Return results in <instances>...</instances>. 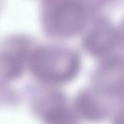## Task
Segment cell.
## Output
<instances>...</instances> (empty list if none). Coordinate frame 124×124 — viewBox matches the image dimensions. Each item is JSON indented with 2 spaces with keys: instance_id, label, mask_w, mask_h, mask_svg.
I'll use <instances>...</instances> for the list:
<instances>
[{
  "instance_id": "1",
  "label": "cell",
  "mask_w": 124,
  "mask_h": 124,
  "mask_svg": "<svg viewBox=\"0 0 124 124\" xmlns=\"http://www.w3.org/2000/svg\"><path fill=\"white\" fill-rule=\"evenodd\" d=\"M29 64L32 71L51 83H63L75 77L80 67L77 55L71 50L56 46H43L34 51Z\"/></svg>"
},
{
  "instance_id": "2",
  "label": "cell",
  "mask_w": 124,
  "mask_h": 124,
  "mask_svg": "<svg viewBox=\"0 0 124 124\" xmlns=\"http://www.w3.org/2000/svg\"><path fill=\"white\" fill-rule=\"evenodd\" d=\"M45 19L47 29L53 35L71 36L77 34L85 26L86 10L77 1H58L47 8Z\"/></svg>"
},
{
  "instance_id": "3",
  "label": "cell",
  "mask_w": 124,
  "mask_h": 124,
  "mask_svg": "<svg viewBox=\"0 0 124 124\" xmlns=\"http://www.w3.org/2000/svg\"><path fill=\"white\" fill-rule=\"evenodd\" d=\"M95 83L99 90L109 94L124 92V58L114 57L97 69Z\"/></svg>"
},
{
  "instance_id": "4",
  "label": "cell",
  "mask_w": 124,
  "mask_h": 124,
  "mask_svg": "<svg viewBox=\"0 0 124 124\" xmlns=\"http://www.w3.org/2000/svg\"><path fill=\"white\" fill-rule=\"evenodd\" d=\"M117 34L115 29L106 21L96 24L85 39L86 48L96 56H103L110 52L117 42Z\"/></svg>"
},
{
  "instance_id": "5",
  "label": "cell",
  "mask_w": 124,
  "mask_h": 124,
  "mask_svg": "<svg viewBox=\"0 0 124 124\" xmlns=\"http://www.w3.org/2000/svg\"><path fill=\"white\" fill-rule=\"evenodd\" d=\"M24 47L19 41L8 43L1 57L2 71L7 78L13 79L19 76L23 70V57Z\"/></svg>"
},
{
  "instance_id": "6",
  "label": "cell",
  "mask_w": 124,
  "mask_h": 124,
  "mask_svg": "<svg viewBox=\"0 0 124 124\" xmlns=\"http://www.w3.org/2000/svg\"><path fill=\"white\" fill-rule=\"evenodd\" d=\"M75 106L77 112L86 119L98 121L105 116L103 105L93 93L85 91L77 97Z\"/></svg>"
},
{
  "instance_id": "7",
  "label": "cell",
  "mask_w": 124,
  "mask_h": 124,
  "mask_svg": "<svg viewBox=\"0 0 124 124\" xmlns=\"http://www.w3.org/2000/svg\"><path fill=\"white\" fill-rule=\"evenodd\" d=\"M44 116L47 124H75L72 114L68 109L60 106L49 110Z\"/></svg>"
},
{
  "instance_id": "8",
  "label": "cell",
  "mask_w": 124,
  "mask_h": 124,
  "mask_svg": "<svg viewBox=\"0 0 124 124\" xmlns=\"http://www.w3.org/2000/svg\"><path fill=\"white\" fill-rule=\"evenodd\" d=\"M113 124H124V106L117 112L113 121Z\"/></svg>"
}]
</instances>
